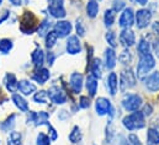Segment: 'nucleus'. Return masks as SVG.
Instances as JSON below:
<instances>
[{"instance_id": "nucleus-8", "label": "nucleus", "mask_w": 159, "mask_h": 145, "mask_svg": "<svg viewBox=\"0 0 159 145\" xmlns=\"http://www.w3.org/2000/svg\"><path fill=\"white\" fill-rule=\"evenodd\" d=\"M47 94H48L49 100L57 105H63L67 102V95L59 86H52Z\"/></svg>"}, {"instance_id": "nucleus-1", "label": "nucleus", "mask_w": 159, "mask_h": 145, "mask_svg": "<svg viewBox=\"0 0 159 145\" xmlns=\"http://www.w3.org/2000/svg\"><path fill=\"white\" fill-rule=\"evenodd\" d=\"M122 124L127 130H136L142 129L146 127V119L141 111H134L133 113L126 116L122 119Z\"/></svg>"}, {"instance_id": "nucleus-34", "label": "nucleus", "mask_w": 159, "mask_h": 145, "mask_svg": "<svg viewBox=\"0 0 159 145\" xmlns=\"http://www.w3.org/2000/svg\"><path fill=\"white\" fill-rule=\"evenodd\" d=\"M49 29H51V22L48 19H44L39 26V35L41 37H46V35L49 32Z\"/></svg>"}, {"instance_id": "nucleus-21", "label": "nucleus", "mask_w": 159, "mask_h": 145, "mask_svg": "<svg viewBox=\"0 0 159 145\" xmlns=\"http://www.w3.org/2000/svg\"><path fill=\"white\" fill-rule=\"evenodd\" d=\"M86 90H88L90 96H95L96 95V91H98V79L93 74H89L88 77H86Z\"/></svg>"}, {"instance_id": "nucleus-14", "label": "nucleus", "mask_w": 159, "mask_h": 145, "mask_svg": "<svg viewBox=\"0 0 159 145\" xmlns=\"http://www.w3.org/2000/svg\"><path fill=\"white\" fill-rule=\"evenodd\" d=\"M67 52L72 55L79 54L81 52V43L78 36H69L67 39Z\"/></svg>"}, {"instance_id": "nucleus-4", "label": "nucleus", "mask_w": 159, "mask_h": 145, "mask_svg": "<svg viewBox=\"0 0 159 145\" xmlns=\"http://www.w3.org/2000/svg\"><path fill=\"white\" fill-rule=\"evenodd\" d=\"M142 97L137 94H127L122 99V107L128 112L138 111V108L142 106Z\"/></svg>"}, {"instance_id": "nucleus-38", "label": "nucleus", "mask_w": 159, "mask_h": 145, "mask_svg": "<svg viewBox=\"0 0 159 145\" xmlns=\"http://www.w3.org/2000/svg\"><path fill=\"white\" fill-rule=\"evenodd\" d=\"M106 41H107V43H109V46L111 47V48H116L117 47V39H116V33L115 32H112V31H109L107 33H106Z\"/></svg>"}, {"instance_id": "nucleus-37", "label": "nucleus", "mask_w": 159, "mask_h": 145, "mask_svg": "<svg viewBox=\"0 0 159 145\" xmlns=\"http://www.w3.org/2000/svg\"><path fill=\"white\" fill-rule=\"evenodd\" d=\"M47 99H48V94L43 90L36 92V95L34 96V101L37 103H47Z\"/></svg>"}, {"instance_id": "nucleus-43", "label": "nucleus", "mask_w": 159, "mask_h": 145, "mask_svg": "<svg viewBox=\"0 0 159 145\" xmlns=\"http://www.w3.org/2000/svg\"><path fill=\"white\" fill-rule=\"evenodd\" d=\"M79 106L81 108H88L90 106V100L86 96H81L79 100Z\"/></svg>"}, {"instance_id": "nucleus-17", "label": "nucleus", "mask_w": 159, "mask_h": 145, "mask_svg": "<svg viewBox=\"0 0 159 145\" xmlns=\"http://www.w3.org/2000/svg\"><path fill=\"white\" fill-rule=\"evenodd\" d=\"M17 90H19L22 95L27 96V95H31V94H34V92L36 91V85L32 84V82L29 81V80H20V81L17 82Z\"/></svg>"}, {"instance_id": "nucleus-51", "label": "nucleus", "mask_w": 159, "mask_h": 145, "mask_svg": "<svg viewBox=\"0 0 159 145\" xmlns=\"http://www.w3.org/2000/svg\"><path fill=\"white\" fill-rule=\"evenodd\" d=\"M1 2H2V0H0V4H1Z\"/></svg>"}, {"instance_id": "nucleus-18", "label": "nucleus", "mask_w": 159, "mask_h": 145, "mask_svg": "<svg viewBox=\"0 0 159 145\" xmlns=\"http://www.w3.org/2000/svg\"><path fill=\"white\" fill-rule=\"evenodd\" d=\"M116 60H117V55L114 48H107L105 51V67L109 70H112L116 67Z\"/></svg>"}, {"instance_id": "nucleus-26", "label": "nucleus", "mask_w": 159, "mask_h": 145, "mask_svg": "<svg viewBox=\"0 0 159 145\" xmlns=\"http://www.w3.org/2000/svg\"><path fill=\"white\" fill-rule=\"evenodd\" d=\"M147 144L159 145V132L156 128H149L147 132Z\"/></svg>"}, {"instance_id": "nucleus-32", "label": "nucleus", "mask_w": 159, "mask_h": 145, "mask_svg": "<svg viewBox=\"0 0 159 145\" xmlns=\"http://www.w3.org/2000/svg\"><path fill=\"white\" fill-rule=\"evenodd\" d=\"M119 60L122 64H125V65H127V64H129L132 62V54H131L128 48H125L121 52V54L119 55Z\"/></svg>"}, {"instance_id": "nucleus-44", "label": "nucleus", "mask_w": 159, "mask_h": 145, "mask_svg": "<svg viewBox=\"0 0 159 145\" xmlns=\"http://www.w3.org/2000/svg\"><path fill=\"white\" fill-rule=\"evenodd\" d=\"M47 125H48V128H49V139H51V140H56V139L58 138V134H57L56 129H54L49 123H48Z\"/></svg>"}, {"instance_id": "nucleus-24", "label": "nucleus", "mask_w": 159, "mask_h": 145, "mask_svg": "<svg viewBox=\"0 0 159 145\" xmlns=\"http://www.w3.org/2000/svg\"><path fill=\"white\" fill-rule=\"evenodd\" d=\"M31 59H32L34 64H35L37 68H39V67H42L43 63H44V53H43V51H42L41 48L35 49V51L32 52V54H31Z\"/></svg>"}, {"instance_id": "nucleus-49", "label": "nucleus", "mask_w": 159, "mask_h": 145, "mask_svg": "<svg viewBox=\"0 0 159 145\" xmlns=\"http://www.w3.org/2000/svg\"><path fill=\"white\" fill-rule=\"evenodd\" d=\"M133 4H137V5H142V6H144V5H147V2H148V0H131Z\"/></svg>"}, {"instance_id": "nucleus-33", "label": "nucleus", "mask_w": 159, "mask_h": 145, "mask_svg": "<svg viewBox=\"0 0 159 145\" xmlns=\"http://www.w3.org/2000/svg\"><path fill=\"white\" fill-rule=\"evenodd\" d=\"M81 138H83V135H81V130H80L79 127H74L73 128V130L70 132V134H69V140L72 142V143H74V144H77V143H79L80 140H81Z\"/></svg>"}, {"instance_id": "nucleus-29", "label": "nucleus", "mask_w": 159, "mask_h": 145, "mask_svg": "<svg viewBox=\"0 0 159 145\" xmlns=\"http://www.w3.org/2000/svg\"><path fill=\"white\" fill-rule=\"evenodd\" d=\"M115 19H116V12L112 10V9H107L105 11V15H104V22H105V26L106 27H111L115 22Z\"/></svg>"}, {"instance_id": "nucleus-11", "label": "nucleus", "mask_w": 159, "mask_h": 145, "mask_svg": "<svg viewBox=\"0 0 159 145\" xmlns=\"http://www.w3.org/2000/svg\"><path fill=\"white\" fill-rule=\"evenodd\" d=\"M120 42L126 48L132 47L136 43V35L131 29H123L120 33Z\"/></svg>"}, {"instance_id": "nucleus-40", "label": "nucleus", "mask_w": 159, "mask_h": 145, "mask_svg": "<svg viewBox=\"0 0 159 145\" xmlns=\"http://www.w3.org/2000/svg\"><path fill=\"white\" fill-rule=\"evenodd\" d=\"M77 33L78 36H84L85 35V27H84V22L81 19H78L77 20Z\"/></svg>"}, {"instance_id": "nucleus-9", "label": "nucleus", "mask_w": 159, "mask_h": 145, "mask_svg": "<svg viewBox=\"0 0 159 145\" xmlns=\"http://www.w3.org/2000/svg\"><path fill=\"white\" fill-rule=\"evenodd\" d=\"M134 24V12L131 7H126L119 20V25L122 29H131V26Z\"/></svg>"}, {"instance_id": "nucleus-2", "label": "nucleus", "mask_w": 159, "mask_h": 145, "mask_svg": "<svg viewBox=\"0 0 159 145\" xmlns=\"http://www.w3.org/2000/svg\"><path fill=\"white\" fill-rule=\"evenodd\" d=\"M154 67H156V59L151 53L139 57V62L137 64V75H138V77H143L144 75H148V72H151Z\"/></svg>"}, {"instance_id": "nucleus-25", "label": "nucleus", "mask_w": 159, "mask_h": 145, "mask_svg": "<svg viewBox=\"0 0 159 145\" xmlns=\"http://www.w3.org/2000/svg\"><path fill=\"white\" fill-rule=\"evenodd\" d=\"M99 9H100V6H99V2H98V1H95V0H89V2L86 4V14H88V16H89L90 19L96 17V15H98V12H99Z\"/></svg>"}, {"instance_id": "nucleus-47", "label": "nucleus", "mask_w": 159, "mask_h": 145, "mask_svg": "<svg viewBox=\"0 0 159 145\" xmlns=\"http://www.w3.org/2000/svg\"><path fill=\"white\" fill-rule=\"evenodd\" d=\"M152 30H153V32H154L156 35H159V21L153 22V25H152Z\"/></svg>"}, {"instance_id": "nucleus-22", "label": "nucleus", "mask_w": 159, "mask_h": 145, "mask_svg": "<svg viewBox=\"0 0 159 145\" xmlns=\"http://www.w3.org/2000/svg\"><path fill=\"white\" fill-rule=\"evenodd\" d=\"M4 82H5V86H6L7 91L15 92V91L17 90V82H19V81L16 80V76H15L14 74H6Z\"/></svg>"}, {"instance_id": "nucleus-31", "label": "nucleus", "mask_w": 159, "mask_h": 145, "mask_svg": "<svg viewBox=\"0 0 159 145\" xmlns=\"http://www.w3.org/2000/svg\"><path fill=\"white\" fill-rule=\"evenodd\" d=\"M12 41L7 39V38H4V39H0V53L2 54H7L11 49H12Z\"/></svg>"}, {"instance_id": "nucleus-42", "label": "nucleus", "mask_w": 159, "mask_h": 145, "mask_svg": "<svg viewBox=\"0 0 159 145\" xmlns=\"http://www.w3.org/2000/svg\"><path fill=\"white\" fill-rule=\"evenodd\" d=\"M128 144L129 145H142V143H141V140H139V138H138L137 135H134V134H129V135H128Z\"/></svg>"}, {"instance_id": "nucleus-28", "label": "nucleus", "mask_w": 159, "mask_h": 145, "mask_svg": "<svg viewBox=\"0 0 159 145\" xmlns=\"http://www.w3.org/2000/svg\"><path fill=\"white\" fill-rule=\"evenodd\" d=\"M91 74L96 77L100 79L102 76V67H101V60L99 58H95L91 63Z\"/></svg>"}, {"instance_id": "nucleus-45", "label": "nucleus", "mask_w": 159, "mask_h": 145, "mask_svg": "<svg viewBox=\"0 0 159 145\" xmlns=\"http://www.w3.org/2000/svg\"><path fill=\"white\" fill-rule=\"evenodd\" d=\"M152 111H153V108H152L151 105H144V107H143V109H142L141 112H142L143 116L146 117V116H151V114H152Z\"/></svg>"}, {"instance_id": "nucleus-30", "label": "nucleus", "mask_w": 159, "mask_h": 145, "mask_svg": "<svg viewBox=\"0 0 159 145\" xmlns=\"http://www.w3.org/2000/svg\"><path fill=\"white\" fill-rule=\"evenodd\" d=\"M21 144V133L19 132H10L7 137V145H20Z\"/></svg>"}, {"instance_id": "nucleus-35", "label": "nucleus", "mask_w": 159, "mask_h": 145, "mask_svg": "<svg viewBox=\"0 0 159 145\" xmlns=\"http://www.w3.org/2000/svg\"><path fill=\"white\" fill-rule=\"evenodd\" d=\"M15 118H16V116H15V114H11V116L0 125V128H1L4 132H9V130L12 129L14 125H15Z\"/></svg>"}, {"instance_id": "nucleus-3", "label": "nucleus", "mask_w": 159, "mask_h": 145, "mask_svg": "<svg viewBox=\"0 0 159 145\" xmlns=\"http://www.w3.org/2000/svg\"><path fill=\"white\" fill-rule=\"evenodd\" d=\"M37 29V19L32 12H25L20 21V30L26 33L31 35Z\"/></svg>"}, {"instance_id": "nucleus-48", "label": "nucleus", "mask_w": 159, "mask_h": 145, "mask_svg": "<svg viewBox=\"0 0 159 145\" xmlns=\"http://www.w3.org/2000/svg\"><path fill=\"white\" fill-rule=\"evenodd\" d=\"M54 59H56V55H54L53 53H48V57H47V60H48V64H49V65H52V64H53V62H54Z\"/></svg>"}, {"instance_id": "nucleus-41", "label": "nucleus", "mask_w": 159, "mask_h": 145, "mask_svg": "<svg viewBox=\"0 0 159 145\" xmlns=\"http://www.w3.org/2000/svg\"><path fill=\"white\" fill-rule=\"evenodd\" d=\"M125 7V0H114V11L119 12Z\"/></svg>"}, {"instance_id": "nucleus-5", "label": "nucleus", "mask_w": 159, "mask_h": 145, "mask_svg": "<svg viewBox=\"0 0 159 145\" xmlns=\"http://www.w3.org/2000/svg\"><path fill=\"white\" fill-rule=\"evenodd\" d=\"M120 86H121V91H126L136 86V75L131 69L122 70L120 75Z\"/></svg>"}, {"instance_id": "nucleus-19", "label": "nucleus", "mask_w": 159, "mask_h": 145, "mask_svg": "<svg viewBox=\"0 0 159 145\" xmlns=\"http://www.w3.org/2000/svg\"><path fill=\"white\" fill-rule=\"evenodd\" d=\"M70 87L74 94H80L83 89V75L80 72H73L70 75Z\"/></svg>"}, {"instance_id": "nucleus-12", "label": "nucleus", "mask_w": 159, "mask_h": 145, "mask_svg": "<svg viewBox=\"0 0 159 145\" xmlns=\"http://www.w3.org/2000/svg\"><path fill=\"white\" fill-rule=\"evenodd\" d=\"M144 85L146 89L149 90L151 92H157L159 91V72H154L144 79Z\"/></svg>"}, {"instance_id": "nucleus-7", "label": "nucleus", "mask_w": 159, "mask_h": 145, "mask_svg": "<svg viewBox=\"0 0 159 145\" xmlns=\"http://www.w3.org/2000/svg\"><path fill=\"white\" fill-rule=\"evenodd\" d=\"M48 11H49L51 16H53L56 19H63L67 15L66 9H64V1L63 0H53L48 5Z\"/></svg>"}, {"instance_id": "nucleus-50", "label": "nucleus", "mask_w": 159, "mask_h": 145, "mask_svg": "<svg viewBox=\"0 0 159 145\" xmlns=\"http://www.w3.org/2000/svg\"><path fill=\"white\" fill-rule=\"evenodd\" d=\"M12 5H15V6H19V5H21V2H22V0H9Z\"/></svg>"}, {"instance_id": "nucleus-16", "label": "nucleus", "mask_w": 159, "mask_h": 145, "mask_svg": "<svg viewBox=\"0 0 159 145\" xmlns=\"http://www.w3.org/2000/svg\"><path fill=\"white\" fill-rule=\"evenodd\" d=\"M49 76H51L49 70L46 69V68H42V67H39V68L34 72V74H32V79H34L36 82L41 84V85L46 84L47 80L49 79Z\"/></svg>"}, {"instance_id": "nucleus-36", "label": "nucleus", "mask_w": 159, "mask_h": 145, "mask_svg": "<svg viewBox=\"0 0 159 145\" xmlns=\"http://www.w3.org/2000/svg\"><path fill=\"white\" fill-rule=\"evenodd\" d=\"M57 39H58V36L56 35V32H54V31H49V32L46 35V47H47V48L54 47Z\"/></svg>"}, {"instance_id": "nucleus-23", "label": "nucleus", "mask_w": 159, "mask_h": 145, "mask_svg": "<svg viewBox=\"0 0 159 145\" xmlns=\"http://www.w3.org/2000/svg\"><path fill=\"white\" fill-rule=\"evenodd\" d=\"M12 102L15 103V106L20 111H22V112H27L29 111V103H27V101L21 95L14 94L12 95Z\"/></svg>"}, {"instance_id": "nucleus-10", "label": "nucleus", "mask_w": 159, "mask_h": 145, "mask_svg": "<svg viewBox=\"0 0 159 145\" xmlns=\"http://www.w3.org/2000/svg\"><path fill=\"white\" fill-rule=\"evenodd\" d=\"M54 32L58 38H64L72 32V24L69 21H58L54 25Z\"/></svg>"}, {"instance_id": "nucleus-6", "label": "nucleus", "mask_w": 159, "mask_h": 145, "mask_svg": "<svg viewBox=\"0 0 159 145\" xmlns=\"http://www.w3.org/2000/svg\"><path fill=\"white\" fill-rule=\"evenodd\" d=\"M152 19V12L148 9H139L136 15H134V20H136V25L138 29H144L149 25Z\"/></svg>"}, {"instance_id": "nucleus-20", "label": "nucleus", "mask_w": 159, "mask_h": 145, "mask_svg": "<svg viewBox=\"0 0 159 145\" xmlns=\"http://www.w3.org/2000/svg\"><path fill=\"white\" fill-rule=\"evenodd\" d=\"M107 89L111 96H115L119 89V77L116 72H110L107 76Z\"/></svg>"}, {"instance_id": "nucleus-15", "label": "nucleus", "mask_w": 159, "mask_h": 145, "mask_svg": "<svg viewBox=\"0 0 159 145\" xmlns=\"http://www.w3.org/2000/svg\"><path fill=\"white\" fill-rule=\"evenodd\" d=\"M48 118H49V114L44 111H40V112H31L30 113V118L29 121H31L35 125H42V124H48Z\"/></svg>"}, {"instance_id": "nucleus-52", "label": "nucleus", "mask_w": 159, "mask_h": 145, "mask_svg": "<svg viewBox=\"0 0 159 145\" xmlns=\"http://www.w3.org/2000/svg\"><path fill=\"white\" fill-rule=\"evenodd\" d=\"M95 1H100V0H95Z\"/></svg>"}, {"instance_id": "nucleus-46", "label": "nucleus", "mask_w": 159, "mask_h": 145, "mask_svg": "<svg viewBox=\"0 0 159 145\" xmlns=\"http://www.w3.org/2000/svg\"><path fill=\"white\" fill-rule=\"evenodd\" d=\"M153 51H154V54H156V57L159 59V38L154 42V44H153Z\"/></svg>"}, {"instance_id": "nucleus-27", "label": "nucleus", "mask_w": 159, "mask_h": 145, "mask_svg": "<svg viewBox=\"0 0 159 145\" xmlns=\"http://www.w3.org/2000/svg\"><path fill=\"white\" fill-rule=\"evenodd\" d=\"M149 51H151V44H149V42L146 41L144 38H141L139 42H138V46H137V52H138L139 57L148 54Z\"/></svg>"}, {"instance_id": "nucleus-39", "label": "nucleus", "mask_w": 159, "mask_h": 145, "mask_svg": "<svg viewBox=\"0 0 159 145\" xmlns=\"http://www.w3.org/2000/svg\"><path fill=\"white\" fill-rule=\"evenodd\" d=\"M51 144V139L48 135H46L44 133H39L37 139H36V145H49Z\"/></svg>"}, {"instance_id": "nucleus-13", "label": "nucleus", "mask_w": 159, "mask_h": 145, "mask_svg": "<svg viewBox=\"0 0 159 145\" xmlns=\"http://www.w3.org/2000/svg\"><path fill=\"white\" fill-rule=\"evenodd\" d=\"M111 108H112L111 102L105 97H99L95 102V109L99 116H105V114L110 113Z\"/></svg>"}]
</instances>
